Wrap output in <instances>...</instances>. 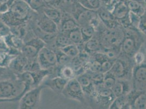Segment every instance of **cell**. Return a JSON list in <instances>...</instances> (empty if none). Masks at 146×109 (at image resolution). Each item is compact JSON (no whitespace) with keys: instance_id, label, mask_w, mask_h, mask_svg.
Returning <instances> with one entry per match:
<instances>
[{"instance_id":"cell-40","label":"cell","mask_w":146,"mask_h":109,"mask_svg":"<svg viewBox=\"0 0 146 109\" xmlns=\"http://www.w3.org/2000/svg\"><path fill=\"white\" fill-rule=\"evenodd\" d=\"M11 33L10 27L4 23V21L0 19V36L4 38Z\"/></svg>"},{"instance_id":"cell-6","label":"cell","mask_w":146,"mask_h":109,"mask_svg":"<svg viewBox=\"0 0 146 109\" xmlns=\"http://www.w3.org/2000/svg\"><path fill=\"white\" fill-rule=\"evenodd\" d=\"M45 88V86L42 84L25 93L19 100V109L37 108L40 102L42 91Z\"/></svg>"},{"instance_id":"cell-30","label":"cell","mask_w":146,"mask_h":109,"mask_svg":"<svg viewBox=\"0 0 146 109\" xmlns=\"http://www.w3.org/2000/svg\"><path fill=\"white\" fill-rule=\"evenodd\" d=\"M55 42L56 47L59 49L63 48L71 44H73L68 35L62 32L57 35L55 38Z\"/></svg>"},{"instance_id":"cell-5","label":"cell","mask_w":146,"mask_h":109,"mask_svg":"<svg viewBox=\"0 0 146 109\" xmlns=\"http://www.w3.org/2000/svg\"><path fill=\"white\" fill-rule=\"evenodd\" d=\"M96 89L93 95L87 100L92 107L99 109H109L116 98L111 89L105 88L103 84L95 85Z\"/></svg>"},{"instance_id":"cell-1","label":"cell","mask_w":146,"mask_h":109,"mask_svg":"<svg viewBox=\"0 0 146 109\" xmlns=\"http://www.w3.org/2000/svg\"><path fill=\"white\" fill-rule=\"evenodd\" d=\"M96 35L101 44L100 52L113 50L121 53V44L124 36V29L122 25L110 29L106 27L101 21L96 29Z\"/></svg>"},{"instance_id":"cell-18","label":"cell","mask_w":146,"mask_h":109,"mask_svg":"<svg viewBox=\"0 0 146 109\" xmlns=\"http://www.w3.org/2000/svg\"><path fill=\"white\" fill-rule=\"evenodd\" d=\"M133 89L131 80L117 79L112 88V91L115 97L127 96Z\"/></svg>"},{"instance_id":"cell-36","label":"cell","mask_w":146,"mask_h":109,"mask_svg":"<svg viewBox=\"0 0 146 109\" xmlns=\"http://www.w3.org/2000/svg\"><path fill=\"white\" fill-rule=\"evenodd\" d=\"M60 51L58 53L56 54L57 58V63L59 64L61 66L69 65L72 60V58L63 53L60 49Z\"/></svg>"},{"instance_id":"cell-7","label":"cell","mask_w":146,"mask_h":109,"mask_svg":"<svg viewBox=\"0 0 146 109\" xmlns=\"http://www.w3.org/2000/svg\"><path fill=\"white\" fill-rule=\"evenodd\" d=\"M24 86L19 80L10 79L0 80V99H12L18 97L24 90Z\"/></svg>"},{"instance_id":"cell-38","label":"cell","mask_w":146,"mask_h":109,"mask_svg":"<svg viewBox=\"0 0 146 109\" xmlns=\"http://www.w3.org/2000/svg\"><path fill=\"white\" fill-rule=\"evenodd\" d=\"M140 20V16L131 11H129V21L130 27L138 29Z\"/></svg>"},{"instance_id":"cell-10","label":"cell","mask_w":146,"mask_h":109,"mask_svg":"<svg viewBox=\"0 0 146 109\" xmlns=\"http://www.w3.org/2000/svg\"><path fill=\"white\" fill-rule=\"evenodd\" d=\"M131 82L133 89L146 91V61L141 64L134 66Z\"/></svg>"},{"instance_id":"cell-41","label":"cell","mask_w":146,"mask_h":109,"mask_svg":"<svg viewBox=\"0 0 146 109\" xmlns=\"http://www.w3.org/2000/svg\"><path fill=\"white\" fill-rule=\"evenodd\" d=\"M138 29L146 37V10L145 13L140 17Z\"/></svg>"},{"instance_id":"cell-19","label":"cell","mask_w":146,"mask_h":109,"mask_svg":"<svg viewBox=\"0 0 146 109\" xmlns=\"http://www.w3.org/2000/svg\"><path fill=\"white\" fill-rule=\"evenodd\" d=\"M69 80L63 78L60 76L51 79H47L43 82L45 87H48L57 94H62L64 87Z\"/></svg>"},{"instance_id":"cell-15","label":"cell","mask_w":146,"mask_h":109,"mask_svg":"<svg viewBox=\"0 0 146 109\" xmlns=\"http://www.w3.org/2000/svg\"><path fill=\"white\" fill-rule=\"evenodd\" d=\"M97 12L100 20L106 27L112 29L122 26L119 21L113 16L112 12L105 7L102 6L97 11Z\"/></svg>"},{"instance_id":"cell-11","label":"cell","mask_w":146,"mask_h":109,"mask_svg":"<svg viewBox=\"0 0 146 109\" xmlns=\"http://www.w3.org/2000/svg\"><path fill=\"white\" fill-rule=\"evenodd\" d=\"M36 58L42 69H50L57 64L56 53L45 46L40 50Z\"/></svg>"},{"instance_id":"cell-14","label":"cell","mask_w":146,"mask_h":109,"mask_svg":"<svg viewBox=\"0 0 146 109\" xmlns=\"http://www.w3.org/2000/svg\"><path fill=\"white\" fill-rule=\"evenodd\" d=\"M129 9L125 1H120L118 2L111 12L124 28L130 27L129 21Z\"/></svg>"},{"instance_id":"cell-17","label":"cell","mask_w":146,"mask_h":109,"mask_svg":"<svg viewBox=\"0 0 146 109\" xmlns=\"http://www.w3.org/2000/svg\"><path fill=\"white\" fill-rule=\"evenodd\" d=\"M36 25L40 30L46 34L56 35L58 30V25L48 18L44 13L36 20Z\"/></svg>"},{"instance_id":"cell-2","label":"cell","mask_w":146,"mask_h":109,"mask_svg":"<svg viewBox=\"0 0 146 109\" xmlns=\"http://www.w3.org/2000/svg\"><path fill=\"white\" fill-rule=\"evenodd\" d=\"M31 9L25 0H15L9 9L2 14V20L9 27L24 24L29 18Z\"/></svg>"},{"instance_id":"cell-39","label":"cell","mask_w":146,"mask_h":109,"mask_svg":"<svg viewBox=\"0 0 146 109\" xmlns=\"http://www.w3.org/2000/svg\"><path fill=\"white\" fill-rule=\"evenodd\" d=\"M27 3L32 10L37 11L43 7L45 2L44 0H29Z\"/></svg>"},{"instance_id":"cell-4","label":"cell","mask_w":146,"mask_h":109,"mask_svg":"<svg viewBox=\"0 0 146 109\" xmlns=\"http://www.w3.org/2000/svg\"><path fill=\"white\" fill-rule=\"evenodd\" d=\"M135 66L133 58L119 54L109 71L116 79L131 80L133 69Z\"/></svg>"},{"instance_id":"cell-26","label":"cell","mask_w":146,"mask_h":109,"mask_svg":"<svg viewBox=\"0 0 146 109\" xmlns=\"http://www.w3.org/2000/svg\"><path fill=\"white\" fill-rule=\"evenodd\" d=\"M110 109H130L127 96H122L116 97L112 104Z\"/></svg>"},{"instance_id":"cell-24","label":"cell","mask_w":146,"mask_h":109,"mask_svg":"<svg viewBox=\"0 0 146 109\" xmlns=\"http://www.w3.org/2000/svg\"><path fill=\"white\" fill-rule=\"evenodd\" d=\"M61 32L67 35L69 32L80 26L73 16L66 18L61 22Z\"/></svg>"},{"instance_id":"cell-34","label":"cell","mask_w":146,"mask_h":109,"mask_svg":"<svg viewBox=\"0 0 146 109\" xmlns=\"http://www.w3.org/2000/svg\"><path fill=\"white\" fill-rule=\"evenodd\" d=\"M86 72L90 76L92 80L94 85H98L103 84L104 76V73L102 72H92L90 70H87Z\"/></svg>"},{"instance_id":"cell-20","label":"cell","mask_w":146,"mask_h":109,"mask_svg":"<svg viewBox=\"0 0 146 109\" xmlns=\"http://www.w3.org/2000/svg\"><path fill=\"white\" fill-rule=\"evenodd\" d=\"M29 59L21 53L18 54L11 63L8 68L18 75L25 72V69L28 63Z\"/></svg>"},{"instance_id":"cell-28","label":"cell","mask_w":146,"mask_h":109,"mask_svg":"<svg viewBox=\"0 0 146 109\" xmlns=\"http://www.w3.org/2000/svg\"><path fill=\"white\" fill-rule=\"evenodd\" d=\"M78 2L86 9L94 11H97L102 6L101 0H78Z\"/></svg>"},{"instance_id":"cell-29","label":"cell","mask_w":146,"mask_h":109,"mask_svg":"<svg viewBox=\"0 0 146 109\" xmlns=\"http://www.w3.org/2000/svg\"><path fill=\"white\" fill-rule=\"evenodd\" d=\"M17 55L11 54L7 51H1L0 52V67L8 68L13 60Z\"/></svg>"},{"instance_id":"cell-43","label":"cell","mask_w":146,"mask_h":109,"mask_svg":"<svg viewBox=\"0 0 146 109\" xmlns=\"http://www.w3.org/2000/svg\"><path fill=\"white\" fill-rule=\"evenodd\" d=\"M45 2L48 3H54L55 1H56V0H44Z\"/></svg>"},{"instance_id":"cell-12","label":"cell","mask_w":146,"mask_h":109,"mask_svg":"<svg viewBox=\"0 0 146 109\" xmlns=\"http://www.w3.org/2000/svg\"><path fill=\"white\" fill-rule=\"evenodd\" d=\"M45 46V43L38 37L30 39L25 43L21 50V53L28 59H35L37 58L40 50Z\"/></svg>"},{"instance_id":"cell-8","label":"cell","mask_w":146,"mask_h":109,"mask_svg":"<svg viewBox=\"0 0 146 109\" xmlns=\"http://www.w3.org/2000/svg\"><path fill=\"white\" fill-rule=\"evenodd\" d=\"M62 94L67 99L76 100L83 104H86L87 103L84 91L76 78L68 81Z\"/></svg>"},{"instance_id":"cell-42","label":"cell","mask_w":146,"mask_h":109,"mask_svg":"<svg viewBox=\"0 0 146 109\" xmlns=\"http://www.w3.org/2000/svg\"><path fill=\"white\" fill-rule=\"evenodd\" d=\"M142 48L143 49V50L144 51V53H145V54H146V38L145 41V42H144L143 44V45H142Z\"/></svg>"},{"instance_id":"cell-33","label":"cell","mask_w":146,"mask_h":109,"mask_svg":"<svg viewBox=\"0 0 146 109\" xmlns=\"http://www.w3.org/2000/svg\"><path fill=\"white\" fill-rule=\"evenodd\" d=\"M60 49L63 53L67 54L68 56L72 58L78 56L80 53L79 49L78 46L74 44H71Z\"/></svg>"},{"instance_id":"cell-16","label":"cell","mask_w":146,"mask_h":109,"mask_svg":"<svg viewBox=\"0 0 146 109\" xmlns=\"http://www.w3.org/2000/svg\"><path fill=\"white\" fill-rule=\"evenodd\" d=\"M76 78L81 85L87 101L94 92L96 86L93 82L90 76L86 72L77 75Z\"/></svg>"},{"instance_id":"cell-22","label":"cell","mask_w":146,"mask_h":109,"mask_svg":"<svg viewBox=\"0 0 146 109\" xmlns=\"http://www.w3.org/2000/svg\"><path fill=\"white\" fill-rule=\"evenodd\" d=\"M84 51L92 56L101 51V44L97 36L96 35L91 39L84 43Z\"/></svg>"},{"instance_id":"cell-25","label":"cell","mask_w":146,"mask_h":109,"mask_svg":"<svg viewBox=\"0 0 146 109\" xmlns=\"http://www.w3.org/2000/svg\"><path fill=\"white\" fill-rule=\"evenodd\" d=\"M43 13L57 25L61 23L62 14L59 10L54 8H44Z\"/></svg>"},{"instance_id":"cell-21","label":"cell","mask_w":146,"mask_h":109,"mask_svg":"<svg viewBox=\"0 0 146 109\" xmlns=\"http://www.w3.org/2000/svg\"><path fill=\"white\" fill-rule=\"evenodd\" d=\"M3 38L8 48V51L13 50L21 52V50L25 44L23 38L12 33L8 36L5 37Z\"/></svg>"},{"instance_id":"cell-45","label":"cell","mask_w":146,"mask_h":109,"mask_svg":"<svg viewBox=\"0 0 146 109\" xmlns=\"http://www.w3.org/2000/svg\"><path fill=\"white\" fill-rule=\"evenodd\" d=\"M1 51H2V50H0V52H1ZM2 51H3V50H2Z\"/></svg>"},{"instance_id":"cell-37","label":"cell","mask_w":146,"mask_h":109,"mask_svg":"<svg viewBox=\"0 0 146 109\" xmlns=\"http://www.w3.org/2000/svg\"><path fill=\"white\" fill-rule=\"evenodd\" d=\"M133 60L135 65L141 64L146 61V54H145L144 51L142 47L138 52H137L134 54Z\"/></svg>"},{"instance_id":"cell-31","label":"cell","mask_w":146,"mask_h":109,"mask_svg":"<svg viewBox=\"0 0 146 109\" xmlns=\"http://www.w3.org/2000/svg\"><path fill=\"white\" fill-rule=\"evenodd\" d=\"M67 35L69 37L72 42L74 44L79 45L80 44L84 43L80 26H79L73 30L71 31L68 33H67Z\"/></svg>"},{"instance_id":"cell-13","label":"cell","mask_w":146,"mask_h":109,"mask_svg":"<svg viewBox=\"0 0 146 109\" xmlns=\"http://www.w3.org/2000/svg\"><path fill=\"white\" fill-rule=\"evenodd\" d=\"M127 97L130 109H146V91L132 89Z\"/></svg>"},{"instance_id":"cell-9","label":"cell","mask_w":146,"mask_h":109,"mask_svg":"<svg viewBox=\"0 0 146 109\" xmlns=\"http://www.w3.org/2000/svg\"><path fill=\"white\" fill-rule=\"evenodd\" d=\"M75 7L72 16L80 27L91 25L93 20L98 17L97 11L86 9L79 3Z\"/></svg>"},{"instance_id":"cell-23","label":"cell","mask_w":146,"mask_h":109,"mask_svg":"<svg viewBox=\"0 0 146 109\" xmlns=\"http://www.w3.org/2000/svg\"><path fill=\"white\" fill-rule=\"evenodd\" d=\"M125 2L130 11L140 17L146 11V6L144 3L136 0H127Z\"/></svg>"},{"instance_id":"cell-32","label":"cell","mask_w":146,"mask_h":109,"mask_svg":"<svg viewBox=\"0 0 146 109\" xmlns=\"http://www.w3.org/2000/svg\"><path fill=\"white\" fill-rule=\"evenodd\" d=\"M80 29L82 35L84 43L87 42L95 35L96 29L91 25L81 26Z\"/></svg>"},{"instance_id":"cell-44","label":"cell","mask_w":146,"mask_h":109,"mask_svg":"<svg viewBox=\"0 0 146 109\" xmlns=\"http://www.w3.org/2000/svg\"><path fill=\"white\" fill-rule=\"evenodd\" d=\"M145 6H146V1H145Z\"/></svg>"},{"instance_id":"cell-27","label":"cell","mask_w":146,"mask_h":109,"mask_svg":"<svg viewBox=\"0 0 146 109\" xmlns=\"http://www.w3.org/2000/svg\"><path fill=\"white\" fill-rule=\"evenodd\" d=\"M63 78L70 80L76 78V74L73 67L70 64L61 66L58 70V75Z\"/></svg>"},{"instance_id":"cell-3","label":"cell","mask_w":146,"mask_h":109,"mask_svg":"<svg viewBox=\"0 0 146 109\" xmlns=\"http://www.w3.org/2000/svg\"><path fill=\"white\" fill-rule=\"evenodd\" d=\"M124 36L121 47V54L130 58L142 47L146 37L137 29L132 27L124 28Z\"/></svg>"},{"instance_id":"cell-35","label":"cell","mask_w":146,"mask_h":109,"mask_svg":"<svg viewBox=\"0 0 146 109\" xmlns=\"http://www.w3.org/2000/svg\"><path fill=\"white\" fill-rule=\"evenodd\" d=\"M117 79L109 72L104 74L103 85L105 88L112 89L116 83Z\"/></svg>"}]
</instances>
